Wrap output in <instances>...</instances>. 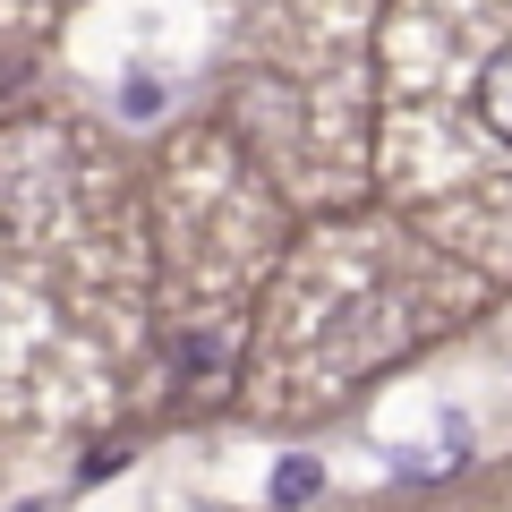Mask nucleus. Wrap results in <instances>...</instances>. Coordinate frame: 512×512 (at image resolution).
I'll return each instance as SVG.
<instances>
[{
	"label": "nucleus",
	"instance_id": "nucleus-2",
	"mask_svg": "<svg viewBox=\"0 0 512 512\" xmlns=\"http://www.w3.org/2000/svg\"><path fill=\"white\" fill-rule=\"evenodd\" d=\"M120 103L137 111V120H154V103H163V86H154V77H128V86H120Z\"/></svg>",
	"mask_w": 512,
	"mask_h": 512
},
{
	"label": "nucleus",
	"instance_id": "nucleus-1",
	"mask_svg": "<svg viewBox=\"0 0 512 512\" xmlns=\"http://www.w3.org/2000/svg\"><path fill=\"white\" fill-rule=\"evenodd\" d=\"M478 120H487L495 137L512 146V43H495L487 69H478Z\"/></svg>",
	"mask_w": 512,
	"mask_h": 512
}]
</instances>
